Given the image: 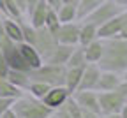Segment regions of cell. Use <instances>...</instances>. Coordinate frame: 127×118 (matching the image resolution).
Instances as JSON below:
<instances>
[{
  "label": "cell",
  "mask_w": 127,
  "mask_h": 118,
  "mask_svg": "<svg viewBox=\"0 0 127 118\" xmlns=\"http://www.w3.org/2000/svg\"><path fill=\"white\" fill-rule=\"evenodd\" d=\"M102 2H106V0H78V4H76L78 20H83L90 11H94L95 7L101 5Z\"/></svg>",
  "instance_id": "cell-23"
},
{
  "label": "cell",
  "mask_w": 127,
  "mask_h": 118,
  "mask_svg": "<svg viewBox=\"0 0 127 118\" xmlns=\"http://www.w3.org/2000/svg\"><path fill=\"white\" fill-rule=\"evenodd\" d=\"M76 4H78V0H76Z\"/></svg>",
  "instance_id": "cell-45"
},
{
  "label": "cell",
  "mask_w": 127,
  "mask_h": 118,
  "mask_svg": "<svg viewBox=\"0 0 127 118\" xmlns=\"http://www.w3.org/2000/svg\"><path fill=\"white\" fill-rule=\"evenodd\" d=\"M101 118H120V115L118 113H109V115H102Z\"/></svg>",
  "instance_id": "cell-38"
},
{
  "label": "cell",
  "mask_w": 127,
  "mask_h": 118,
  "mask_svg": "<svg viewBox=\"0 0 127 118\" xmlns=\"http://www.w3.org/2000/svg\"><path fill=\"white\" fill-rule=\"evenodd\" d=\"M81 113H83V118H101L102 116L97 111H90V109H85V108H81Z\"/></svg>",
  "instance_id": "cell-30"
},
{
  "label": "cell",
  "mask_w": 127,
  "mask_h": 118,
  "mask_svg": "<svg viewBox=\"0 0 127 118\" xmlns=\"http://www.w3.org/2000/svg\"><path fill=\"white\" fill-rule=\"evenodd\" d=\"M120 74L117 72H111V71H101L99 81H97V87H95V92H111V90H117V87L120 85Z\"/></svg>",
  "instance_id": "cell-12"
},
{
  "label": "cell",
  "mask_w": 127,
  "mask_h": 118,
  "mask_svg": "<svg viewBox=\"0 0 127 118\" xmlns=\"http://www.w3.org/2000/svg\"><path fill=\"white\" fill-rule=\"evenodd\" d=\"M28 76H30V81H41L50 87H62L65 81V65L42 63L37 69H32Z\"/></svg>",
  "instance_id": "cell-3"
},
{
  "label": "cell",
  "mask_w": 127,
  "mask_h": 118,
  "mask_svg": "<svg viewBox=\"0 0 127 118\" xmlns=\"http://www.w3.org/2000/svg\"><path fill=\"white\" fill-rule=\"evenodd\" d=\"M44 28L50 32V33H57V30L60 28V20H58V16H57V12L55 11H48V14H46V20H44Z\"/></svg>",
  "instance_id": "cell-26"
},
{
  "label": "cell",
  "mask_w": 127,
  "mask_h": 118,
  "mask_svg": "<svg viewBox=\"0 0 127 118\" xmlns=\"http://www.w3.org/2000/svg\"><path fill=\"white\" fill-rule=\"evenodd\" d=\"M97 39V27L88 23V21H81L79 20V35H78V46H87L88 42Z\"/></svg>",
  "instance_id": "cell-16"
},
{
  "label": "cell",
  "mask_w": 127,
  "mask_h": 118,
  "mask_svg": "<svg viewBox=\"0 0 127 118\" xmlns=\"http://www.w3.org/2000/svg\"><path fill=\"white\" fill-rule=\"evenodd\" d=\"M62 4H76V0H62Z\"/></svg>",
  "instance_id": "cell-40"
},
{
  "label": "cell",
  "mask_w": 127,
  "mask_h": 118,
  "mask_svg": "<svg viewBox=\"0 0 127 118\" xmlns=\"http://www.w3.org/2000/svg\"><path fill=\"white\" fill-rule=\"evenodd\" d=\"M125 102H127V100H125Z\"/></svg>",
  "instance_id": "cell-46"
},
{
  "label": "cell",
  "mask_w": 127,
  "mask_h": 118,
  "mask_svg": "<svg viewBox=\"0 0 127 118\" xmlns=\"http://www.w3.org/2000/svg\"><path fill=\"white\" fill-rule=\"evenodd\" d=\"M97 100H99L101 115L118 113L122 109V106L125 104L124 95H120L117 90H111V92H97Z\"/></svg>",
  "instance_id": "cell-6"
},
{
  "label": "cell",
  "mask_w": 127,
  "mask_h": 118,
  "mask_svg": "<svg viewBox=\"0 0 127 118\" xmlns=\"http://www.w3.org/2000/svg\"><path fill=\"white\" fill-rule=\"evenodd\" d=\"M78 35H79V20L69 21V23H60V28L55 33V39L60 44L78 46Z\"/></svg>",
  "instance_id": "cell-7"
},
{
  "label": "cell",
  "mask_w": 127,
  "mask_h": 118,
  "mask_svg": "<svg viewBox=\"0 0 127 118\" xmlns=\"http://www.w3.org/2000/svg\"><path fill=\"white\" fill-rule=\"evenodd\" d=\"M48 118H55V115H51V116H48Z\"/></svg>",
  "instance_id": "cell-44"
},
{
  "label": "cell",
  "mask_w": 127,
  "mask_h": 118,
  "mask_svg": "<svg viewBox=\"0 0 127 118\" xmlns=\"http://www.w3.org/2000/svg\"><path fill=\"white\" fill-rule=\"evenodd\" d=\"M39 0H27V9H25V18H28V14L34 11V7L37 5Z\"/></svg>",
  "instance_id": "cell-32"
},
{
  "label": "cell",
  "mask_w": 127,
  "mask_h": 118,
  "mask_svg": "<svg viewBox=\"0 0 127 118\" xmlns=\"http://www.w3.org/2000/svg\"><path fill=\"white\" fill-rule=\"evenodd\" d=\"M2 28L5 32V35L9 39H12L14 42H23V35H21V27H20V21L16 20H11V18H5L2 20Z\"/></svg>",
  "instance_id": "cell-19"
},
{
  "label": "cell",
  "mask_w": 127,
  "mask_h": 118,
  "mask_svg": "<svg viewBox=\"0 0 127 118\" xmlns=\"http://www.w3.org/2000/svg\"><path fill=\"white\" fill-rule=\"evenodd\" d=\"M25 92L16 88L12 83L5 78V76H0V97H12V99H18L21 97Z\"/></svg>",
  "instance_id": "cell-21"
},
{
  "label": "cell",
  "mask_w": 127,
  "mask_h": 118,
  "mask_svg": "<svg viewBox=\"0 0 127 118\" xmlns=\"http://www.w3.org/2000/svg\"><path fill=\"white\" fill-rule=\"evenodd\" d=\"M97 65L101 71L122 74L127 69V39H102V57L97 62Z\"/></svg>",
  "instance_id": "cell-1"
},
{
  "label": "cell",
  "mask_w": 127,
  "mask_h": 118,
  "mask_svg": "<svg viewBox=\"0 0 127 118\" xmlns=\"http://www.w3.org/2000/svg\"><path fill=\"white\" fill-rule=\"evenodd\" d=\"M117 37H122V39H127V23L124 25V28L120 30V33H118V35Z\"/></svg>",
  "instance_id": "cell-36"
},
{
  "label": "cell",
  "mask_w": 127,
  "mask_h": 118,
  "mask_svg": "<svg viewBox=\"0 0 127 118\" xmlns=\"http://www.w3.org/2000/svg\"><path fill=\"white\" fill-rule=\"evenodd\" d=\"M76 46H67V44H57L55 46V49L51 51V55L48 57L42 63H55V65H65V62H67V58H69V55L72 53V49H74Z\"/></svg>",
  "instance_id": "cell-14"
},
{
  "label": "cell",
  "mask_w": 127,
  "mask_h": 118,
  "mask_svg": "<svg viewBox=\"0 0 127 118\" xmlns=\"http://www.w3.org/2000/svg\"><path fill=\"white\" fill-rule=\"evenodd\" d=\"M72 99L76 100V104L79 108H85V109H90V111L101 113L99 100H97V92H95V90H76L72 93Z\"/></svg>",
  "instance_id": "cell-11"
},
{
  "label": "cell",
  "mask_w": 127,
  "mask_h": 118,
  "mask_svg": "<svg viewBox=\"0 0 127 118\" xmlns=\"http://www.w3.org/2000/svg\"><path fill=\"white\" fill-rule=\"evenodd\" d=\"M118 115H120V118H127V102L122 106V109L118 111Z\"/></svg>",
  "instance_id": "cell-35"
},
{
  "label": "cell",
  "mask_w": 127,
  "mask_h": 118,
  "mask_svg": "<svg viewBox=\"0 0 127 118\" xmlns=\"http://www.w3.org/2000/svg\"><path fill=\"white\" fill-rule=\"evenodd\" d=\"M83 53L87 63H97L102 57V39H95L87 46H83Z\"/></svg>",
  "instance_id": "cell-17"
},
{
  "label": "cell",
  "mask_w": 127,
  "mask_h": 118,
  "mask_svg": "<svg viewBox=\"0 0 127 118\" xmlns=\"http://www.w3.org/2000/svg\"><path fill=\"white\" fill-rule=\"evenodd\" d=\"M120 78H122V81H127V69H125V71L120 74Z\"/></svg>",
  "instance_id": "cell-39"
},
{
  "label": "cell",
  "mask_w": 127,
  "mask_h": 118,
  "mask_svg": "<svg viewBox=\"0 0 127 118\" xmlns=\"http://www.w3.org/2000/svg\"><path fill=\"white\" fill-rule=\"evenodd\" d=\"M99 76H101L99 65L97 63H87L85 69H83V74H81V79H79L78 90H95Z\"/></svg>",
  "instance_id": "cell-10"
},
{
  "label": "cell",
  "mask_w": 127,
  "mask_h": 118,
  "mask_svg": "<svg viewBox=\"0 0 127 118\" xmlns=\"http://www.w3.org/2000/svg\"><path fill=\"white\" fill-rule=\"evenodd\" d=\"M16 2V5L20 7V11L23 12V16H25V9H27V0H14Z\"/></svg>",
  "instance_id": "cell-33"
},
{
  "label": "cell",
  "mask_w": 127,
  "mask_h": 118,
  "mask_svg": "<svg viewBox=\"0 0 127 118\" xmlns=\"http://www.w3.org/2000/svg\"><path fill=\"white\" fill-rule=\"evenodd\" d=\"M44 4H46L48 7H50L51 11H55V12H57V11L64 5V4H62V0H44Z\"/></svg>",
  "instance_id": "cell-28"
},
{
  "label": "cell",
  "mask_w": 127,
  "mask_h": 118,
  "mask_svg": "<svg viewBox=\"0 0 127 118\" xmlns=\"http://www.w3.org/2000/svg\"><path fill=\"white\" fill-rule=\"evenodd\" d=\"M122 16H124V20H125V23H127V9L122 11Z\"/></svg>",
  "instance_id": "cell-41"
},
{
  "label": "cell",
  "mask_w": 127,
  "mask_h": 118,
  "mask_svg": "<svg viewBox=\"0 0 127 118\" xmlns=\"http://www.w3.org/2000/svg\"><path fill=\"white\" fill-rule=\"evenodd\" d=\"M83 69L85 67H65V81H64V87H65L71 93H74L78 90Z\"/></svg>",
  "instance_id": "cell-18"
},
{
  "label": "cell",
  "mask_w": 127,
  "mask_h": 118,
  "mask_svg": "<svg viewBox=\"0 0 127 118\" xmlns=\"http://www.w3.org/2000/svg\"><path fill=\"white\" fill-rule=\"evenodd\" d=\"M0 118H16V115H14L12 109H7V111H4L2 115H0Z\"/></svg>",
  "instance_id": "cell-34"
},
{
  "label": "cell",
  "mask_w": 127,
  "mask_h": 118,
  "mask_svg": "<svg viewBox=\"0 0 127 118\" xmlns=\"http://www.w3.org/2000/svg\"><path fill=\"white\" fill-rule=\"evenodd\" d=\"M125 25V20H124V16L122 12L118 16H115V18H111L109 21L102 23L101 27H97V39H111V37H117L120 30L124 28Z\"/></svg>",
  "instance_id": "cell-9"
},
{
  "label": "cell",
  "mask_w": 127,
  "mask_h": 118,
  "mask_svg": "<svg viewBox=\"0 0 127 118\" xmlns=\"http://www.w3.org/2000/svg\"><path fill=\"white\" fill-rule=\"evenodd\" d=\"M72 93L65 88V87H51L50 90H48L46 93H44V97L41 99L42 100V102L48 106V108H50V109H58L60 106H64V102H65V100L71 97Z\"/></svg>",
  "instance_id": "cell-8"
},
{
  "label": "cell",
  "mask_w": 127,
  "mask_h": 118,
  "mask_svg": "<svg viewBox=\"0 0 127 118\" xmlns=\"http://www.w3.org/2000/svg\"><path fill=\"white\" fill-rule=\"evenodd\" d=\"M2 20H4V14L0 12V27H2Z\"/></svg>",
  "instance_id": "cell-43"
},
{
  "label": "cell",
  "mask_w": 127,
  "mask_h": 118,
  "mask_svg": "<svg viewBox=\"0 0 127 118\" xmlns=\"http://www.w3.org/2000/svg\"><path fill=\"white\" fill-rule=\"evenodd\" d=\"M5 78L12 83V85L16 87V88H20V90H27V87L30 85V76H28V72H23V71H14V69H9L7 71V74H5Z\"/></svg>",
  "instance_id": "cell-20"
},
{
  "label": "cell",
  "mask_w": 127,
  "mask_h": 118,
  "mask_svg": "<svg viewBox=\"0 0 127 118\" xmlns=\"http://www.w3.org/2000/svg\"><path fill=\"white\" fill-rule=\"evenodd\" d=\"M7 71H9V67H7V63H5V58H4L2 51H0V76H5Z\"/></svg>",
  "instance_id": "cell-31"
},
{
  "label": "cell",
  "mask_w": 127,
  "mask_h": 118,
  "mask_svg": "<svg viewBox=\"0 0 127 118\" xmlns=\"http://www.w3.org/2000/svg\"><path fill=\"white\" fill-rule=\"evenodd\" d=\"M57 44L58 42H57L55 35L50 33L44 27L42 28H35V39H34V44H32V46L35 48V51L39 53V57H41L42 62L51 55V51L55 49Z\"/></svg>",
  "instance_id": "cell-5"
},
{
  "label": "cell",
  "mask_w": 127,
  "mask_h": 118,
  "mask_svg": "<svg viewBox=\"0 0 127 118\" xmlns=\"http://www.w3.org/2000/svg\"><path fill=\"white\" fill-rule=\"evenodd\" d=\"M0 12L4 14V0H0Z\"/></svg>",
  "instance_id": "cell-42"
},
{
  "label": "cell",
  "mask_w": 127,
  "mask_h": 118,
  "mask_svg": "<svg viewBox=\"0 0 127 118\" xmlns=\"http://www.w3.org/2000/svg\"><path fill=\"white\" fill-rule=\"evenodd\" d=\"M122 11H124V9H122L118 4H115L113 0H106V2H102L101 5H97L94 11H90L81 21H88V23H92V25H95V27H101L102 23H106V21H109L111 18L118 16Z\"/></svg>",
  "instance_id": "cell-4"
},
{
  "label": "cell",
  "mask_w": 127,
  "mask_h": 118,
  "mask_svg": "<svg viewBox=\"0 0 127 118\" xmlns=\"http://www.w3.org/2000/svg\"><path fill=\"white\" fill-rule=\"evenodd\" d=\"M85 65H87V60L83 53V46H76L65 62V67H85Z\"/></svg>",
  "instance_id": "cell-24"
},
{
  "label": "cell",
  "mask_w": 127,
  "mask_h": 118,
  "mask_svg": "<svg viewBox=\"0 0 127 118\" xmlns=\"http://www.w3.org/2000/svg\"><path fill=\"white\" fill-rule=\"evenodd\" d=\"M48 11H50V7L44 4V0H39L37 5L34 7V11L28 14L27 21H28L32 27H34V28H42V27H44V20H46Z\"/></svg>",
  "instance_id": "cell-15"
},
{
  "label": "cell",
  "mask_w": 127,
  "mask_h": 118,
  "mask_svg": "<svg viewBox=\"0 0 127 118\" xmlns=\"http://www.w3.org/2000/svg\"><path fill=\"white\" fill-rule=\"evenodd\" d=\"M12 102H14L12 97H0V115H2L4 111H7V109H11Z\"/></svg>",
  "instance_id": "cell-27"
},
{
  "label": "cell",
  "mask_w": 127,
  "mask_h": 118,
  "mask_svg": "<svg viewBox=\"0 0 127 118\" xmlns=\"http://www.w3.org/2000/svg\"><path fill=\"white\" fill-rule=\"evenodd\" d=\"M57 16L60 23H69V21H76L78 20V12H76V4H64L58 11Z\"/></svg>",
  "instance_id": "cell-22"
},
{
  "label": "cell",
  "mask_w": 127,
  "mask_h": 118,
  "mask_svg": "<svg viewBox=\"0 0 127 118\" xmlns=\"http://www.w3.org/2000/svg\"><path fill=\"white\" fill-rule=\"evenodd\" d=\"M16 118H48L53 115V109H50L41 99L32 97L30 93H23L21 97L14 99L11 106Z\"/></svg>",
  "instance_id": "cell-2"
},
{
  "label": "cell",
  "mask_w": 127,
  "mask_h": 118,
  "mask_svg": "<svg viewBox=\"0 0 127 118\" xmlns=\"http://www.w3.org/2000/svg\"><path fill=\"white\" fill-rule=\"evenodd\" d=\"M18 48H20V53L25 60V63L28 65V69H37V67L42 65V60L39 57V53L35 51V48L32 44H27V42H18Z\"/></svg>",
  "instance_id": "cell-13"
},
{
  "label": "cell",
  "mask_w": 127,
  "mask_h": 118,
  "mask_svg": "<svg viewBox=\"0 0 127 118\" xmlns=\"http://www.w3.org/2000/svg\"><path fill=\"white\" fill-rule=\"evenodd\" d=\"M51 87L50 85H46V83H41V81H30V85L27 87V93H30L32 97H35V99H42L44 93L50 90Z\"/></svg>",
  "instance_id": "cell-25"
},
{
  "label": "cell",
  "mask_w": 127,
  "mask_h": 118,
  "mask_svg": "<svg viewBox=\"0 0 127 118\" xmlns=\"http://www.w3.org/2000/svg\"><path fill=\"white\" fill-rule=\"evenodd\" d=\"M115 4H118L122 9H127V0H113Z\"/></svg>",
  "instance_id": "cell-37"
},
{
  "label": "cell",
  "mask_w": 127,
  "mask_h": 118,
  "mask_svg": "<svg viewBox=\"0 0 127 118\" xmlns=\"http://www.w3.org/2000/svg\"><path fill=\"white\" fill-rule=\"evenodd\" d=\"M53 115H55V118H71V115L67 113V109L64 108V106H60L58 109H55Z\"/></svg>",
  "instance_id": "cell-29"
}]
</instances>
